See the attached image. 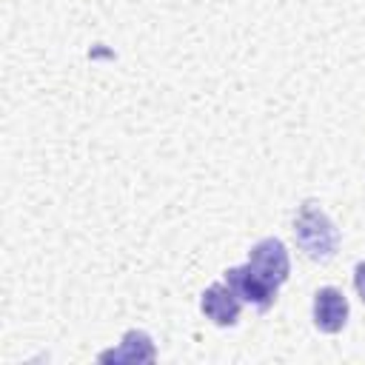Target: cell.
<instances>
[{
	"label": "cell",
	"mask_w": 365,
	"mask_h": 365,
	"mask_svg": "<svg viewBox=\"0 0 365 365\" xmlns=\"http://www.w3.org/2000/svg\"><path fill=\"white\" fill-rule=\"evenodd\" d=\"M200 308L202 314L214 322V325H234L240 319V297L225 285V282H214L202 291V299H200Z\"/></svg>",
	"instance_id": "5"
},
{
	"label": "cell",
	"mask_w": 365,
	"mask_h": 365,
	"mask_svg": "<svg viewBox=\"0 0 365 365\" xmlns=\"http://www.w3.org/2000/svg\"><path fill=\"white\" fill-rule=\"evenodd\" d=\"M248 265L274 288H279L288 274H291V259H288V251L285 245L277 240V237H265L259 240L251 251H248Z\"/></svg>",
	"instance_id": "2"
},
{
	"label": "cell",
	"mask_w": 365,
	"mask_h": 365,
	"mask_svg": "<svg viewBox=\"0 0 365 365\" xmlns=\"http://www.w3.org/2000/svg\"><path fill=\"white\" fill-rule=\"evenodd\" d=\"M354 285H356V294L365 302V262H356V268H354Z\"/></svg>",
	"instance_id": "7"
},
{
	"label": "cell",
	"mask_w": 365,
	"mask_h": 365,
	"mask_svg": "<svg viewBox=\"0 0 365 365\" xmlns=\"http://www.w3.org/2000/svg\"><path fill=\"white\" fill-rule=\"evenodd\" d=\"M103 362L114 359V362H151L154 359V345H151V336L143 334V331H128L123 336V345L117 351H106L100 354Z\"/></svg>",
	"instance_id": "6"
},
{
	"label": "cell",
	"mask_w": 365,
	"mask_h": 365,
	"mask_svg": "<svg viewBox=\"0 0 365 365\" xmlns=\"http://www.w3.org/2000/svg\"><path fill=\"white\" fill-rule=\"evenodd\" d=\"M348 322V299L339 288H319L314 294V325L322 334H336Z\"/></svg>",
	"instance_id": "4"
},
{
	"label": "cell",
	"mask_w": 365,
	"mask_h": 365,
	"mask_svg": "<svg viewBox=\"0 0 365 365\" xmlns=\"http://www.w3.org/2000/svg\"><path fill=\"white\" fill-rule=\"evenodd\" d=\"M225 285L240 297V302H248L257 311H268L274 305V297H277V288L268 285L248 262L237 265V268H228L225 271Z\"/></svg>",
	"instance_id": "3"
},
{
	"label": "cell",
	"mask_w": 365,
	"mask_h": 365,
	"mask_svg": "<svg viewBox=\"0 0 365 365\" xmlns=\"http://www.w3.org/2000/svg\"><path fill=\"white\" fill-rule=\"evenodd\" d=\"M294 240L311 259H331L339 245V231L317 202H302L294 217Z\"/></svg>",
	"instance_id": "1"
}]
</instances>
